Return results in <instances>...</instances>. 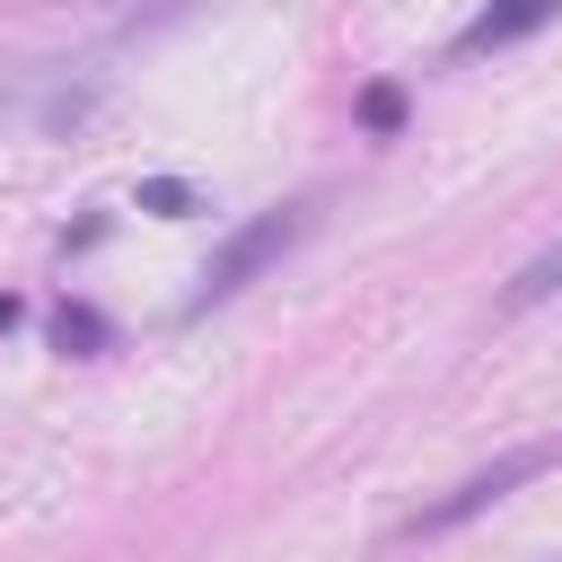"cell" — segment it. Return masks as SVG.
<instances>
[{
	"label": "cell",
	"instance_id": "2",
	"mask_svg": "<svg viewBox=\"0 0 562 562\" xmlns=\"http://www.w3.org/2000/svg\"><path fill=\"white\" fill-rule=\"evenodd\" d=\"M553 457H562L553 439H527V448H509V457H492V465H474V474H465L457 492H439L430 509H413V518H404V536H448V527H465V518H483L492 501H509L518 483H536V474H544Z\"/></svg>",
	"mask_w": 562,
	"mask_h": 562
},
{
	"label": "cell",
	"instance_id": "3",
	"mask_svg": "<svg viewBox=\"0 0 562 562\" xmlns=\"http://www.w3.org/2000/svg\"><path fill=\"white\" fill-rule=\"evenodd\" d=\"M562 0H492L465 35H457V53H501V44H518V35H536L544 18H553Z\"/></svg>",
	"mask_w": 562,
	"mask_h": 562
},
{
	"label": "cell",
	"instance_id": "4",
	"mask_svg": "<svg viewBox=\"0 0 562 562\" xmlns=\"http://www.w3.org/2000/svg\"><path fill=\"white\" fill-rule=\"evenodd\" d=\"M553 290H562V237H553V246H544L536 263H518V272H509V290H501V307L518 316V307H536V299H553Z\"/></svg>",
	"mask_w": 562,
	"mask_h": 562
},
{
	"label": "cell",
	"instance_id": "6",
	"mask_svg": "<svg viewBox=\"0 0 562 562\" xmlns=\"http://www.w3.org/2000/svg\"><path fill=\"white\" fill-rule=\"evenodd\" d=\"M360 123H369V132H395V123H404V97H395V88H369V97H360Z\"/></svg>",
	"mask_w": 562,
	"mask_h": 562
},
{
	"label": "cell",
	"instance_id": "5",
	"mask_svg": "<svg viewBox=\"0 0 562 562\" xmlns=\"http://www.w3.org/2000/svg\"><path fill=\"white\" fill-rule=\"evenodd\" d=\"M53 342H61V351H88V342H105V325H97L88 307H61V325H53Z\"/></svg>",
	"mask_w": 562,
	"mask_h": 562
},
{
	"label": "cell",
	"instance_id": "7",
	"mask_svg": "<svg viewBox=\"0 0 562 562\" xmlns=\"http://www.w3.org/2000/svg\"><path fill=\"white\" fill-rule=\"evenodd\" d=\"M140 202H149V211H167V220H176V211H184V202H193V193H184V184H140Z\"/></svg>",
	"mask_w": 562,
	"mask_h": 562
},
{
	"label": "cell",
	"instance_id": "1",
	"mask_svg": "<svg viewBox=\"0 0 562 562\" xmlns=\"http://www.w3.org/2000/svg\"><path fill=\"white\" fill-rule=\"evenodd\" d=\"M307 237V202H281V211H255L246 228H228L220 237V255L202 263V290H193V307H220V299H237L263 263H281L290 246Z\"/></svg>",
	"mask_w": 562,
	"mask_h": 562
}]
</instances>
